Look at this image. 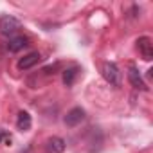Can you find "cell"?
Listing matches in <instances>:
<instances>
[{
    "instance_id": "obj_4",
    "label": "cell",
    "mask_w": 153,
    "mask_h": 153,
    "mask_svg": "<svg viewBox=\"0 0 153 153\" xmlns=\"http://www.w3.org/2000/svg\"><path fill=\"white\" fill-rule=\"evenodd\" d=\"M40 61H42V54L38 51H33V52H27L24 58H20L16 61V68L18 70H29V68L36 67Z\"/></svg>"
},
{
    "instance_id": "obj_5",
    "label": "cell",
    "mask_w": 153,
    "mask_h": 153,
    "mask_svg": "<svg viewBox=\"0 0 153 153\" xmlns=\"http://www.w3.org/2000/svg\"><path fill=\"white\" fill-rule=\"evenodd\" d=\"M128 81L131 83V87L133 88H137V90H148V85H146V81L142 79V76H140V72H139V68L135 67V65H130L128 67Z\"/></svg>"
},
{
    "instance_id": "obj_2",
    "label": "cell",
    "mask_w": 153,
    "mask_h": 153,
    "mask_svg": "<svg viewBox=\"0 0 153 153\" xmlns=\"http://www.w3.org/2000/svg\"><path fill=\"white\" fill-rule=\"evenodd\" d=\"M20 29H22V22L16 16H13V15H2L0 16V34L13 38Z\"/></svg>"
},
{
    "instance_id": "obj_1",
    "label": "cell",
    "mask_w": 153,
    "mask_h": 153,
    "mask_svg": "<svg viewBox=\"0 0 153 153\" xmlns=\"http://www.w3.org/2000/svg\"><path fill=\"white\" fill-rule=\"evenodd\" d=\"M101 72H103V78L106 79V83L110 87H115V88L121 87V83H123V74H121V68L114 61H105Z\"/></svg>"
},
{
    "instance_id": "obj_9",
    "label": "cell",
    "mask_w": 153,
    "mask_h": 153,
    "mask_svg": "<svg viewBox=\"0 0 153 153\" xmlns=\"http://www.w3.org/2000/svg\"><path fill=\"white\" fill-rule=\"evenodd\" d=\"M79 72H81V68L79 67H68V68H65L63 70V85L65 87H72L74 83H76V79H78V76H79Z\"/></svg>"
},
{
    "instance_id": "obj_3",
    "label": "cell",
    "mask_w": 153,
    "mask_h": 153,
    "mask_svg": "<svg viewBox=\"0 0 153 153\" xmlns=\"http://www.w3.org/2000/svg\"><path fill=\"white\" fill-rule=\"evenodd\" d=\"M85 117H87L85 108H81V106H74V108H70V110L65 114L63 124H65L67 128H76V126H79V124L85 121Z\"/></svg>"
},
{
    "instance_id": "obj_6",
    "label": "cell",
    "mask_w": 153,
    "mask_h": 153,
    "mask_svg": "<svg viewBox=\"0 0 153 153\" xmlns=\"http://www.w3.org/2000/svg\"><path fill=\"white\" fill-rule=\"evenodd\" d=\"M137 49H139L140 56L146 61H151L153 59V40L149 36H140L137 40Z\"/></svg>"
},
{
    "instance_id": "obj_8",
    "label": "cell",
    "mask_w": 153,
    "mask_h": 153,
    "mask_svg": "<svg viewBox=\"0 0 153 153\" xmlns=\"http://www.w3.org/2000/svg\"><path fill=\"white\" fill-rule=\"evenodd\" d=\"M33 126V117L27 110H20L18 115H16V128L20 131H29Z\"/></svg>"
},
{
    "instance_id": "obj_11",
    "label": "cell",
    "mask_w": 153,
    "mask_h": 153,
    "mask_svg": "<svg viewBox=\"0 0 153 153\" xmlns=\"http://www.w3.org/2000/svg\"><path fill=\"white\" fill-rule=\"evenodd\" d=\"M4 139H6V140H9V142H11V137H9V135H7V133H6V131H2V130H0V142H2V140H4Z\"/></svg>"
},
{
    "instance_id": "obj_7",
    "label": "cell",
    "mask_w": 153,
    "mask_h": 153,
    "mask_svg": "<svg viewBox=\"0 0 153 153\" xmlns=\"http://www.w3.org/2000/svg\"><path fill=\"white\" fill-rule=\"evenodd\" d=\"M67 148L65 140L58 135H52L45 140V153H63Z\"/></svg>"
},
{
    "instance_id": "obj_10",
    "label": "cell",
    "mask_w": 153,
    "mask_h": 153,
    "mask_svg": "<svg viewBox=\"0 0 153 153\" xmlns=\"http://www.w3.org/2000/svg\"><path fill=\"white\" fill-rule=\"evenodd\" d=\"M27 45H29V38H25V36H13L7 42V51L9 52H18L22 49H25Z\"/></svg>"
}]
</instances>
